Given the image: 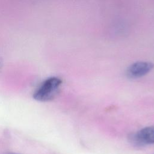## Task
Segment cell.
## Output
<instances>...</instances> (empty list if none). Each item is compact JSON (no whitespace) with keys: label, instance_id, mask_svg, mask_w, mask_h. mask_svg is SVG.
I'll return each instance as SVG.
<instances>
[{"label":"cell","instance_id":"6da1fadb","mask_svg":"<svg viewBox=\"0 0 154 154\" xmlns=\"http://www.w3.org/2000/svg\"><path fill=\"white\" fill-rule=\"evenodd\" d=\"M61 83V79L57 77H51L46 79L34 93V99L40 102L52 99L57 94Z\"/></svg>","mask_w":154,"mask_h":154},{"label":"cell","instance_id":"7a4b0ae2","mask_svg":"<svg viewBox=\"0 0 154 154\" xmlns=\"http://www.w3.org/2000/svg\"><path fill=\"white\" fill-rule=\"evenodd\" d=\"M153 64L147 61H138L133 63L126 70V75L129 78H138L149 73L153 68Z\"/></svg>","mask_w":154,"mask_h":154},{"label":"cell","instance_id":"3957f363","mask_svg":"<svg viewBox=\"0 0 154 154\" xmlns=\"http://www.w3.org/2000/svg\"><path fill=\"white\" fill-rule=\"evenodd\" d=\"M134 143L138 146H143L154 143V127H146L131 137Z\"/></svg>","mask_w":154,"mask_h":154},{"label":"cell","instance_id":"277c9868","mask_svg":"<svg viewBox=\"0 0 154 154\" xmlns=\"http://www.w3.org/2000/svg\"><path fill=\"white\" fill-rule=\"evenodd\" d=\"M2 65H3V61L1 58H0V68L2 66Z\"/></svg>","mask_w":154,"mask_h":154},{"label":"cell","instance_id":"5b68a950","mask_svg":"<svg viewBox=\"0 0 154 154\" xmlns=\"http://www.w3.org/2000/svg\"><path fill=\"white\" fill-rule=\"evenodd\" d=\"M6 154H18V153H7Z\"/></svg>","mask_w":154,"mask_h":154}]
</instances>
